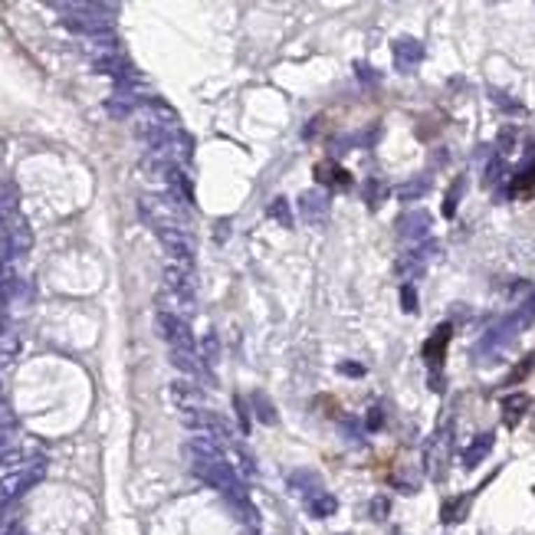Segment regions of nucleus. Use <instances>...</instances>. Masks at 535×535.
I'll return each instance as SVG.
<instances>
[{
  "label": "nucleus",
  "instance_id": "20e7f679",
  "mask_svg": "<svg viewBox=\"0 0 535 535\" xmlns=\"http://www.w3.org/2000/svg\"><path fill=\"white\" fill-rule=\"evenodd\" d=\"M3 220H7V234H10L13 257H23V253H27V250L33 246V230H30V224H27V217L17 211V214L3 217Z\"/></svg>",
  "mask_w": 535,
  "mask_h": 535
},
{
  "label": "nucleus",
  "instance_id": "f03ea898",
  "mask_svg": "<svg viewBox=\"0 0 535 535\" xmlns=\"http://www.w3.org/2000/svg\"><path fill=\"white\" fill-rule=\"evenodd\" d=\"M141 217L158 230H187V211L174 194H145L138 201Z\"/></svg>",
  "mask_w": 535,
  "mask_h": 535
},
{
  "label": "nucleus",
  "instance_id": "ddd939ff",
  "mask_svg": "<svg viewBox=\"0 0 535 535\" xmlns=\"http://www.w3.org/2000/svg\"><path fill=\"white\" fill-rule=\"evenodd\" d=\"M404 306H407V312H414V290L411 286H404Z\"/></svg>",
  "mask_w": 535,
  "mask_h": 535
},
{
  "label": "nucleus",
  "instance_id": "f257e3e1",
  "mask_svg": "<svg viewBox=\"0 0 535 535\" xmlns=\"http://www.w3.org/2000/svg\"><path fill=\"white\" fill-rule=\"evenodd\" d=\"M46 473V460L40 453H23V450H10L0 457V506L17 499L20 492H27L33 483H40Z\"/></svg>",
  "mask_w": 535,
  "mask_h": 535
},
{
  "label": "nucleus",
  "instance_id": "9d476101",
  "mask_svg": "<svg viewBox=\"0 0 535 535\" xmlns=\"http://www.w3.org/2000/svg\"><path fill=\"white\" fill-rule=\"evenodd\" d=\"M490 447H492V437H490V434H486V437H480V440H476V443H473L470 450H466V457H463V463H466V466H476V463H480L483 457L490 453Z\"/></svg>",
  "mask_w": 535,
  "mask_h": 535
},
{
  "label": "nucleus",
  "instance_id": "1a4fd4ad",
  "mask_svg": "<svg viewBox=\"0 0 535 535\" xmlns=\"http://www.w3.org/2000/svg\"><path fill=\"white\" fill-rule=\"evenodd\" d=\"M315 174H319L325 184H335V187H345V184H348V174H345L342 168H335V164H319Z\"/></svg>",
  "mask_w": 535,
  "mask_h": 535
},
{
  "label": "nucleus",
  "instance_id": "f8f14e48",
  "mask_svg": "<svg viewBox=\"0 0 535 535\" xmlns=\"http://www.w3.org/2000/svg\"><path fill=\"white\" fill-rule=\"evenodd\" d=\"M10 424H13V411L7 404V397H3L0 401V430H10Z\"/></svg>",
  "mask_w": 535,
  "mask_h": 535
},
{
  "label": "nucleus",
  "instance_id": "6e6552de",
  "mask_svg": "<svg viewBox=\"0 0 535 535\" xmlns=\"http://www.w3.org/2000/svg\"><path fill=\"white\" fill-rule=\"evenodd\" d=\"M17 352H20V338L10 332H0V368H7L17 358Z\"/></svg>",
  "mask_w": 535,
  "mask_h": 535
},
{
  "label": "nucleus",
  "instance_id": "39448f33",
  "mask_svg": "<svg viewBox=\"0 0 535 535\" xmlns=\"http://www.w3.org/2000/svg\"><path fill=\"white\" fill-rule=\"evenodd\" d=\"M302 217L309 220V224H322L325 214H329V204H325V194L312 191V194H302Z\"/></svg>",
  "mask_w": 535,
  "mask_h": 535
},
{
  "label": "nucleus",
  "instance_id": "423d86ee",
  "mask_svg": "<svg viewBox=\"0 0 535 535\" xmlns=\"http://www.w3.org/2000/svg\"><path fill=\"white\" fill-rule=\"evenodd\" d=\"M394 56H397V66L401 69H407V66L420 63V56H424V50H420L418 40H401V43L394 46Z\"/></svg>",
  "mask_w": 535,
  "mask_h": 535
},
{
  "label": "nucleus",
  "instance_id": "0eeeda50",
  "mask_svg": "<svg viewBox=\"0 0 535 535\" xmlns=\"http://www.w3.org/2000/svg\"><path fill=\"white\" fill-rule=\"evenodd\" d=\"M171 397L184 407V411H194V407L201 404V391H197L194 385H187V381H178V385H171Z\"/></svg>",
  "mask_w": 535,
  "mask_h": 535
},
{
  "label": "nucleus",
  "instance_id": "7ed1b4c3",
  "mask_svg": "<svg viewBox=\"0 0 535 535\" xmlns=\"http://www.w3.org/2000/svg\"><path fill=\"white\" fill-rule=\"evenodd\" d=\"M158 332L161 338L171 345V352H194V335L187 329V322L178 319V315H168V312H158Z\"/></svg>",
  "mask_w": 535,
  "mask_h": 535
},
{
  "label": "nucleus",
  "instance_id": "9b49d317",
  "mask_svg": "<svg viewBox=\"0 0 535 535\" xmlns=\"http://www.w3.org/2000/svg\"><path fill=\"white\" fill-rule=\"evenodd\" d=\"M269 214L276 217V220H283V224H286V227H292V217H290V204L283 201V197H276V201H273V207H269Z\"/></svg>",
  "mask_w": 535,
  "mask_h": 535
}]
</instances>
